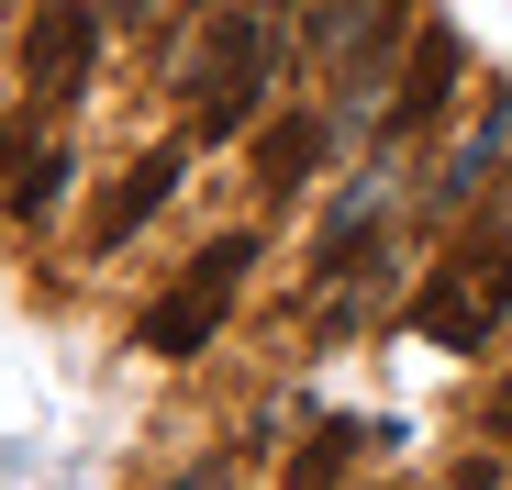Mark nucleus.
<instances>
[{
	"label": "nucleus",
	"mask_w": 512,
	"mask_h": 490,
	"mask_svg": "<svg viewBox=\"0 0 512 490\" xmlns=\"http://www.w3.org/2000/svg\"><path fill=\"white\" fill-rule=\"evenodd\" d=\"M223 312H234L223 290H201V279H179V290H156V301L134 312V346H145V357H201V346L223 335Z\"/></svg>",
	"instance_id": "423d86ee"
},
{
	"label": "nucleus",
	"mask_w": 512,
	"mask_h": 490,
	"mask_svg": "<svg viewBox=\"0 0 512 490\" xmlns=\"http://www.w3.org/2000/svg\"><path fill=\"white\" fill-rule=\"evenodd\" d=\"M67 179H78V156H67V145H34V156H23V179L0 190V212H12L23 234H45V223L67 212Z\"/></svg>",
	"instance_id": "6e6552de"
},
{
	"label": "nucleus",
	"mask_w": 512,
	"mask_h": 490,
	"mask_svg": "<svg viewBox=\"0 0 512 490\" xmlns=\"http://www.w3.org/2000/svg\"><path fill=\"white\" fill-rule=\"evenodd\" d=\"M256 12H268V23H279V12H301V0H256Z\"/></svg>",
	"instance_id": "4468645a"
},
{
	"label": "nucleus",
	"mask_w": 512,
	"mask_h": 490,
	"mask_svg": "<svg viewBox=\"0 0 512 490\" xmlns=\"http://www.w3.org/2000/svg\"><path fill=\"white\" fill-rule=\"evenodd\" d=\"M245 268H256V223H223V234H201V245H190V268H179V279H201V290H223V301H234V290H245Z\"/></svg>",
	"instance_id": "9d476101"
},
{
	"label": "nucleus",
	"mask_w": 512,
	"mask_h": 490,
	"mask_svg": "<svg viewBox=\"0 0 512 490\" xmlns=\"http://www.w3.org/2000/svg\"><path fill=\"white\" fill-rule=\"evenodd\" d=\"M490 479H501V468H490V457H468V468H457L446 490H490Z\"/></svg>",
	"instance_id": "ddd939ff"
},
{
	"label": "nucleus",
	"mask_w": 512,
	"mask_h": 490,
	"mask_svg": "<svg viewBox=\"0 0 512 490\" xmlns=\"http://www.w3.org/2000/svg\"><path fill=\"white\" fill-rule=\"evenodd\" d=\"M101 78V0H34L23 23V90L34 101H90Z\"/></svg>",
	"instance_id": "f03ea898"
},
{
	"label": "nucleus",
	"mask_w": 512,
	"mask_h": 490,
	"mask_svg": "<svg viewBox=\"0 0 512 490\" xmlns=\"http://www.w3.org/2000/svg\"><path fill=\"white\" fill-rule=\"evenodd\" d=\"M357 446H390V424H323V435H312V446L290 457V490H346Z\"/></svg>",
	"instance_id": "1a4fd4ad"
},
{
	"label": "nucleus",
	"mask_w": 512,
	"mask_h": 490,
	"mask_svg": "<svg viewBox=\"0 0 512 490\" xmlns=\"http://www.w3.org/2000/svg\"><path fill=\"white\" fill-rule=\"evenodd\" d=\"M323 156H334V112H279L268 134H256V190L268 201H301L323 179Z\"/></svg>",
	"instance_id": "39448f33"
},
{
	"label": "nucleus",
	"mask_w": 512,
	"mask_h": 490,
	"mask_svg": "<svg viewBox=\"0 0 512 490\" xmlns=\"http://www.w3.org/2000/svg\"><path fill=\"white\" fill-rule=\"evenodd\" d=\"M34 145H45V134H34V101H23V112H0V190L23 179V156H34Z\"/></svg>",
	"instance_id": "9b49d317"
},
{
	"label": "nucleus",
	"mask_w": 512,
	"mask_h": 490,
	"mask_svg": "<svg viewBox=\"0 0 512 490\" xmlns=\"http://www.w3.org/2000/svg\"><path fill=\"white\" fill-rule=\"evenodd\" d=\"M268 67H279V23L234 0V12L201 23L190 67H179V101H190V145H234L256 112H268Z\"/></svg>",
	"instance_id": "f257e3e1"
},
{
	"label": "nucleus",
	"mask_w": 512,
	"mask_h": 490,
	"mask_svg": "<svg viewBox=\"0 0 512 490\" xmlns=\"http://www.w3.org/2000/svg\"><path fill=\"white\" fill-rule=\"evenodd\" d=\"M501 156H512V101H501L479 134H457V145H446V168H435V212H468V201L501 179Z\"/></svg>",
	"instance_id": "0eeeda50"
},
{
	"label": "nucleus",
	"mask_w": 512,
	"mask_h": 490,
	"mask_svg": "<svg viewBox=\"0 0 512 490\" xmlns=\"http://www.w3.org/2000/svg\"><path fill=\"white\" fill-rule=\"evenodd\" d=\"M179 179H190V134H167V145H145L134 156V168L101 190V212H90V257H123V245L167 212V201H179Z\"/></svg>",
	"instance_id": "20e7f679"
},
{
	"label": "nucleus",
	"mask_w": 512,
	"mask_h": 490,
	"mask_svg": "<svg viewBox=\"0 0 512 490\" xmlns=\"http://www.w3.org/2000/svg\"><path fill=\"white\" fill-rule=\"evenodd\" d=\"M123 12H156V0H123Z\"/></svg>",
	"instance_id": "2eb2a0df"
},
{
	"label": "nucleus",
	"mask_w": 512,
	"mask_h": 490,
	"mask_svg": "<svg viewBox=\"0 0 512 490\" xmlns=\"http://www.w3.org/2000/svg\"><path fill=\"white\" fill-rule=\"evenodd\" d=\"M167 490H234V468L212 457V468H190V479H167Z\"/></svg>",
	"instance_id": "f8f14e48"
},
{
	"label": "nucleus",
	"mask_w": 512,
	"mask_h": 490,
	"mask_svg": "<svg viewBox=\"0 0 512 490\" xmlns=\"http://www.w3.org/2000/svg\"><path fill=\"white\" fill-rule=\"evenodd\" d=\"M457 78H468V45H457V23H423L412 34V56H401V78H390V112H379V156L390 145H412V134H435L446 112H457Z\"/></svg>",
	"instance_id": "7ed1b4c3"
}]
</instances>
